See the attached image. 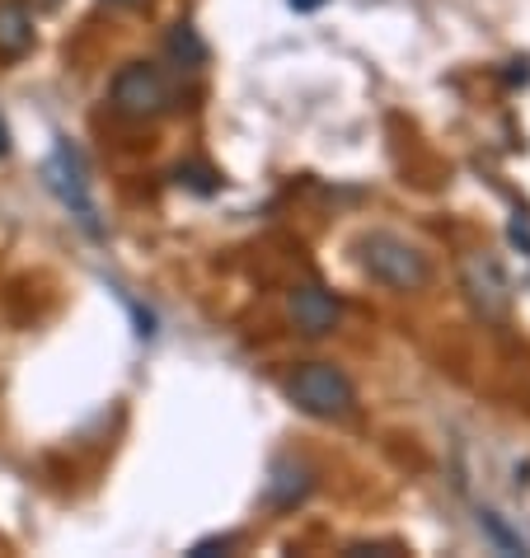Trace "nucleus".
I'll use <instances>...</instances> for the list:
<instances>
[{
  "mask_svg": "<svg viewBox=\"0 0 530 558\" xmlns=\"http://www.w3.org/2000/svg\"><path fill=\"white\" fill-rule=\"evenodd\" d=\"M287 399L301 413L320 417V423H342L357 413V385L342 376L334 362H305L296 366V376L287 380Z\"/></svg>",
  "mask_w": 530,
  "mask_h": 558,
  "instance_id": "nucleus-1",
  "label": "nucleus"
},
{
  "mask_svg": "<svg viewBox=\"0 0 530 558\" xmlns=\"http://www.w3.org/2000/svg\"><path fill=\"white\" fill-rule=\"evenodd\" d=\"M43 183L57 193V203L71 211V221L81 226L89 240L104 235L99 203H95V193H89V179H85V160H81V150H75L71 142H57L52 155L43 160Z\"/></svg>",
  "mask_w": 530,
  "mask_h": 558,
  "instance_id": "nucleus-2",
  "label": "nucleus"
},
{
  "mask_svg": "<svg viewBox=\"0 0 530 558\" xmlns=\"http://www.w3.org/2000/svg\"><path fill=\"white\" fill-rule=\"evenodd\" d=\"M357 258H362L366 277H376V282H385L389 291H423L427 277H432L427 258L418 254L409 240L385 235V230H376V235H366L357 244Z\"/></svg>",
  "mask_w": 530,
  "mask_h": 558,
  "instance_id": "nucleus-3",
  "label": "nucleus"
},
{
  "mask_svg": "<svg viewBox=\"0 0 530 558\" xmlns=\"http://www.w3.org/2000/svg\"><path fill=\"white\" fill-rule=\"evenodd\" d=\"M108 99H113V113L146 122V118L169 113L174 89H169L160 66H150V61H128V66L113 75V85H108Z\"/></svg>",
  "mask_w": 530,
  "mask_h": 558,
  "instance_id": "nucleus-4",
  "label": "nucleus"
},
{
  "mask_svg": "<svg viewBox=\"0 0 530 558\" xmlns=\"http://www.w3.org/2000/svg\"><path fill=\"white\" fill-rule=\"evenodd\" d=\"M465 287H470V301H474L489 319L507 315V305H511V287H507L503 268H497V258L474 254L470 263H465Z\"/></svg>",
  "mask_w": 530,
  "mask_h": 558,
  "instance_id": "nucleus-5",
  "label": "nucleus"
},
{
  "mask_svg": "<svg viewBox=\"0 0 530 558\" xmlns=\"http://www.w3.org/2000/svg\"><path fill=\"white\" fill-rule=\"evenodd\" d=\"M291 324L301 333H310V338L329 333L338 324V301L324 287H296L291 291Z\"/></svg>",
  "mask_w": 530,
  "mask_h": 558,
  "instance_id": "nucleus-6",
  "label": "nucleus"
},
{
  "mask_svg": "<svg viewBox=\"0 0 530 558\" xmlns=\"http://www.w3.org/2000/svg\"><path fill=\"white\" fill-rule=\"evenodd\" d=\"M310 488H315V474H310V464H301V460H277L273 474H268V488H263V502L277 507V511H287L296 502H305Z\"/></svg>",
  "mask_w": 530,
  "mask_h": 558,
  "instance_id": "nucleus-7",
  "label": "nucleus"
},
{
  "mask_svg": "<svg viewBox=\"0 0 530 558\" xmlns=\"http://www.w3.org/2000/svg\"><path fill=\"white\" fill-rule=\"evenodd\" d=\"M28 48H34V20H28V10L14 5V0H0V57L20 61Z\"/></svg>",
  "mask_w": 530,
  "mask_h": 558,
  "instance_id": "nucleus-8",
  "label": "nucleus"
},
{
  "mask_svg": "<svg viewBox=\"0 0 530 558\" xmlns=\"http://www.w3.org/2000/svg\"><path fill=\"white\" fill-rule=\"evenodd\" d=\"M169 52L183 57V61H189V66H197V61L207 57V48H202V43H197V34H193L189 24H179L174 34H169Z\"/></svg>",
  "mask_w": 530,
  "mask_h": 558,
  "instance_id": "nucleus-9",
  "label": "nucleus"
},
{
  "mask_svg": "<svg viewBox=\"0 0 530 558\" xmlns=\"http://www.w3.org/2000/svg\"><path fill=\"white\" fill-rule=\"evenodd\" d=\"M479 521H483V525H489V531H493V539H497V545H503V549H511V554H526V545H521V539H517V535H507V525H503V521H497V517H493V511H479Z\"/></svg>",
  "mask_w": 530,
  "mask_h": 558,
  "instance_id": "nucleus-10",
  "label": "nucleus"
},
{
  "mask_svg": "<svg viewBox=\"0 0 530 558\" xmlns=\"http://www.w3.org/2000/svg\"><path fill=\"white\" fill-rule=\"evenodd\" d=\"M10 155V128H5V118H0V160Z\"/></svg>",
  "mask_w": 530,
  "mask_h": 558,
  "instance_id": "nucleus-11",
  "label": "nucleus"
},
{
  "mask_svg": "<svg viewBox=\"0 0 530 558\" xmlns=\"http://www.w3.org/2000/svg\"><path fill=\"white\" fill-rule=\"evenodd\" d=\"M108 5H118V10H136V5H146V0H108Z\"/></svg>",
  "mask_w": 530,
  "mask_h": 558,
  "instance_id": "nucleus-12",
  "label": "nucleus"
}]
</instances>
